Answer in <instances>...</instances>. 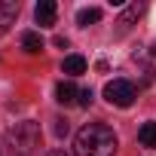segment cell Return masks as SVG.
Instances as JSON below:
<instances>
[{
  "label": "cell",
  "instance_id": "cell-5",
  "mask_svg": "<svg viewBox=\"0 0 156 156\" xmlns=\"http://www.w3.org/2000/svg\"><path fill=\"white\" fill-rule=\"evenodd\" d=\"M55 101H58V104H64V107L80 104V89H76L70 80H61V83L55 86Z\"/></svg>",
  "mask_w": 156,
  "mask_h": 156
},
{
  "label": "cell",
  "instance_id": "cell-2",
  "mask_svg": "<svg viewBox=\"0 0 156 156\" xmlns=\"http://www.w3.org/2000/svg\"><path fill=\"white\" fill-rule=\"evenodd\" d=\"M6 141H9L12 153L28 156V153H34V150L40 147V126H37L34 119H22V122H16V126L6 132Z\"/></svg>",
  "mask_w": 156,
  "mask_h": 156
},
{
  "label": "cell",
  "instance_id": "cell-8",
  "mask_svg": "<svg viewBox=\"0 0 156 156\" xmlns=\"http://www.w3.org/2000/svg\"><path fill=\"white\" fill-rule=\"evenodd\" d=\"M141 12H144V3H132V6H126V12H122V16H119V22H116V25H119V34H126V31L138 22V16H141Z\"/></svg>",
  "mask_w": 156,
  "mask_h": 156
},
{
  "label": "cell",
  "instance_id": "cell-6",
  "mask_svg": "<svg viewBox=\"0 0 156 156\" xmlns=\"http://www.w3.org/2000/svg\"><path fill=\"white\" fill-rule=\"evenodd\" d=\"M16 19H19V3L0 0V31H6L9 25H16Z\"/></svg>",
  "mask_w": 156,
  "mask_h": 156
},
{
  "label": "cell",
  "instance_id": "cell-7",
  "mask_svg": "<svg viewBox=\"0 0 156 156\" xmlns=\"http://www.w3.org/2000/svg\"><path fill=\"white\" fill-rule=\"evenodd\" d=\"M61 73H67V76H80V73H86V58H83V55H64Z\"/></svg>",
  "mask_w": 156,
  "mask_h": 156
},
{
  "label": "cell",
  "instance_id": "cell-3",
  "mask_svg": "<svg viewBox=\"0 0 156 156\" xmlns=\"http://www.w3.org/2000/svg\"><path fill=\"white\" fill-rule=\"evenodd\" d=\"M104 98H107L110 104H116V107H132L135 98H138V89H135V83H129V80H110V83L104 86Z\"/></svg>",
  "mask_w": 156,
  "mask_h": 156
},
{
  "label": "cell",
  "instance_id": "cell-14",
  "mask_svg": "<svg viewBox=\"0 0 156 156\" xmlns=\"http://www.w3.org/2000/svg\"><path fill=\"white\" fill-rule=\"evenodd\" d=\"M55 46L58 49H67V37H55Z\"/></svg>",
  "mask_w": 156,
  "mask_h": 156
},
{
  "label": "cell",
  "instance_id": "cell-15",
  "mask_svg": "<svg viewBox=\"0 0 156 156\" xmlns=\"http://www.w3.org/2000/svg\"><path fill=\"white\" fill-rule=\"evenodd\" d=\"M46 156H67V153H64V150H49Z\"/></svg>",
  "mask_w": 156,
  "mask_h": 156
},
{
  "label": "cell",
  "instance_id": "cell-9",
  "mask_svg": "<svg viewBox=\"0 0 156 156\" xmlns=\"http://www.w3.org/2000/svg\"><path fill=\"white\" fill-rule=\"evenodd\" d=\"M22 49L31 52V55L43 52V37H40V31H25V34H22Z\"/></svg>",
  "mask_w": 156,
  "mask_h": 156
},
{
  "label": "cell",
  "instance_id": "cell-13",
  "mask_svg": "<svg viewBox=\"0 0 156 156\" xmlns=\"http://www.w3.org/2000/svg\"><path fill=\"white\" fill-rule=\"evenodd\" d=\"M55 135H58V138L67 135V122H64V119H55Z\"/></svg>",
  "mask_w": 156,
  "mask_h": 156
},
{
  "label": "cell",
  "instance_id": "cell-12",
  "mask_svg": "<svg viewBox=\"0 0 156 156\" xmlns=\"http://www.w3.org/2000/svg\"><path fill=\"white\" fill-rule=\"evenodd\" d=\"M92 98H95V92H92V89H80V104H83V107H89V104H92Z\"/></svg>",
  "mask_w": 156,
  "mask_h": 156
},
{
  "label": "cell",
  "instance_id": "cell-10",
  "mask_svg": "<svg viewBox=\"0 0 156 156\" xmlns=\"http://www.w3.org/2000/svg\"><path fill=\"white\" fill-rule=\"evenodd\" d=\"M95 22H101V9L98 6H86V9L76 12V25H80V28H89Z\"/></svg>",
  "mask_w": 156,
  "mask_h": 156
},
{
  "label": "cell",
  "instance_id": "cell-1",
  "mask_svg": "<svg viewBox=\"0 0 156 156\" xmlns=\"http://www.w3.org/2000/svg\"><path fill=\"white\" fill-rule=\"evenodd\" d=\"M116 135L104 122H86L73 138V153L76 156H113L116 153Z\"/></svg>",
  "mask_w": 156,
  "mask_h": 156
},
{
  "label": "cell",
  "instance_id": "cell-16",
  "mask_svg": "<svg viewBox=\"0 0 156 156\" xmlns=\"http://www.w3.org/2000/svg\"><path fill=\"white\" fill-rule=\"evenodd\" d=\"M153 55H156V43H153Z\"/></svg>",
  "mask_w": 156,
  "mask_h": 156
},
{
  "label": "cell",
  "instance_id": "cell-11",
  "mask_svg": "<svg viewBox=\"0 0 156 156\" xmlns=\"http://www.w3.org/2000/svg\"><path fill=\"white\" fill-rule=\"evenodd\" d=\"M138 141H141V147H156V122H144L141 129H138Z\"/></svg>",
  "mask_w": 156,
  "mask_h": 156
},
{
  "label": "cell",
  "instance_id": "cell-4",
  "mask_svg": "<svg viewBox=\"0 0 156 156\" xmlns=\"http://www.w3.org/2000/svg\"><path fill=\"white\" fill-rule=\"evenodd\" d=\"M55 16H58V6H55V0H40V3L34 6V19L40 28H49L55 25Z\"/></svg>",
  "mask_w": 156,
  "mask_h": 156
}]
</instances>
